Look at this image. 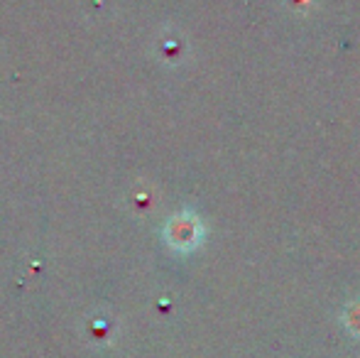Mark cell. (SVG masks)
Returning <instances> with one entry per match:
<instances>
[{
  "label": "cell",
  "mask_w": 360,
  "mask_h": 358,
  "mask_svg": "<svg viewBox=\"0 0 360 358\" xmlns=\"http://www.w3.org/2000/svg\"><path fill=\"white\" fill-rule=\"evenodd\" d=\"M169 241L176 245V248H189L199 241V226H196L194 219H186V216H179L169 224Z\"/></svg>",
  "instance_id": "cell-1"
},
{
  "label": "cell",
  "mask_w": 360,
  "mask_h": 358,
  "mask_svg": "<svg viewBox=\"0 0 360 358\" xmlns=\"http://www.w3.org/2000/svg\"><path fill=\"white\" fill-rule=\"evenodd\" d=\"M346 326L356 336H360V302H353V305L346 309Z\"/></svg>",
  "instance_id": "cell-2"
}]
</instances>
